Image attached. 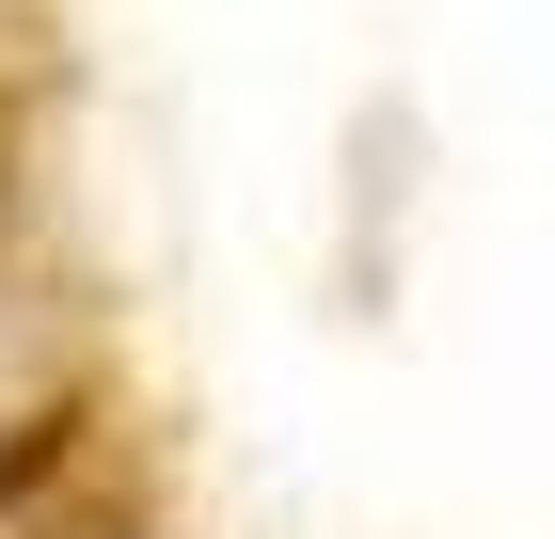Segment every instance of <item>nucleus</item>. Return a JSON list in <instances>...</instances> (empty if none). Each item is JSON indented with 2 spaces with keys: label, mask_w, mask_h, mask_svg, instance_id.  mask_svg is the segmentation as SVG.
I'll return each mask as SVG.
<instances>
[{
  "label": "nucleus",
  "mask_w": 555,
  "mask_h": 539,
  "mask_svg": "<svg viewBox=\"0 0 555 539\" xmlns=\"http://www.w3.org/2000/svg\"><path fill=\"white\" fill-rule=\"evenodd\" d=\"M48 428H64V333H48V286L0 254V508L48 460Z\"/></svg>",
  "instance_id": "f257e3e1"
}]
</instances>
